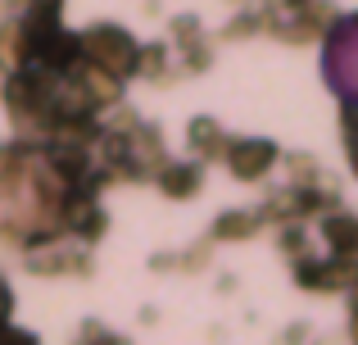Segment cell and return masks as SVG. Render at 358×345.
Instances as JSON below:
<instances>
[{
    "mask_svg": "<svg viewBox=\"0 0 358 345\" xmlns=\"http://www.w3.org/2000/svg\"><path fill=\"white\" fill-rule=\"evenodd\" d=\"M327 69H331L336 87H341L345 96H358V23H350V27H345V32L331 41Z\"/></svg>",
    "mask_w": 358,
    "mask_h": 345,
    "instance_id": "6da1fadb",
    "label": "cell"
}]
</instances>
